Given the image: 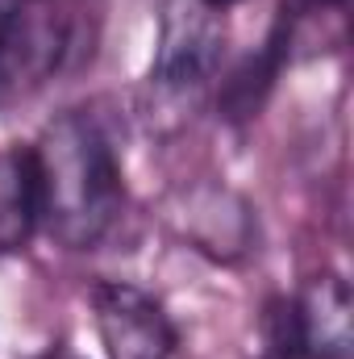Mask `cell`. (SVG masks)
I'll return each instance as SVG.
<instances>
[{
    "label": "cell",
    "instance_id": "obj_1",
    "mask_svg": "<svg viewBox=\"0 0 354 359\" xmlns=\"http://www.w3.org/2000/svg\"><path fill=\"white\" fill-rule=\"evenodd\" d=\"M42 226L67 251H92L125 209V184L104 130L88 113H59L34 142Z\"/></svg>",
    "mask_w": 354,
    "mask_h": 359
},
{
    "label": "cell",
    "instance_id": "obj_2",
    "mask_svg": "<svg viewBox=\"0 0 354 359\" xmlns=\"http://www.w3.org/2000/svg\"><path fill=\"white\" fill-rule=\"evenodd\" d=\"M225 17L200 0H167L159 17V42L150 63V84L163 92H192L208 84L225 55Z\"/></svg>",
    "mask_w": 354,
    "mask_h": 359
},
{
    "label": "cell",
    "instance_id": "obj_3",
    "mask_svg": "<svg viewBox=\"0 0 354 359\" xmlns=\"http://www.w3.org/2000/svg\"><path fill=\"white\" fill-rule=\"evenodd\" d=\"M96 334L108 359H171L176 355V326L167 309L138 284L100 280L92 288Z\"/></svg>",
    "mask_w": 354,
    "mask_h": 359
},
{
    "label": "cell",
    "instance_id": "obj_4",
    "mask_svg": "<svg viewBox=\"0 0 354 359\" xmlns=\"http://www.w3.org/2000/svg\"><path fill=\"white\" fill-rule=\"evenodd\" d=\"M288 309L296 351L304 359H354V301L338 271L309 276Z\"/></svg>",
    "mask_w": 354,
    "mask_h": 359
},
{
    "label": "cell",
    "instance_id": "obj_5",
    "mask_svg": "<svg viewBox=\"0 0 354 359\" xmlns=\"http://www.w3.org/2000/svg\"><path fill=\"white\" fill-rule=\"evenodd\" d=\"M42 226L34 147H0V255H17Z\"/></svg>",
    "mask_w": 354,
    "mask_h": 359
},
{
    "label": "cell",
    "instance_id": "obj_6",
    "mask_svg": "<svg viewBox=\"0 0 354 359\" xmlns=\"http://www.w3.org/2000/svg\"><path fill=\"white\" fill-rule=\"evenodd\" d=\"M183 234L213 259H242L250 247V209L225 188H196L183 205Z\"/></svg>",
    "mask_w": 354,
    "mask_h": 359
},
{
    "label": "cell",
    "instance_id": "obj_7",
    "mask_svg": "<svg viewBox=\"0 0 354 359\" xmlns=\"http://www.w3.org/2000/svg\"><path fill=\"white\" fill-rule=\"evenodd\" d=\"M288 59H292V34H288V17L279 13V21H275L271 34H267L263 50L250 55V59L225 80V92H221V109H225V117H229V121H246V117H255V113L263 109L267 92L275 88V80H279V72H283Z\"/></svg>",
    "mask_w": 354,
    "mask_h": 359
},
{
    "label": "cell",
    "instance_id": "obj_8",
    "mask_svg": "<svg viewBox=\"0 0 354 359\" xmlns=\"http://www.w3.org/2000/svg\"><path fill=\"white\" fill-rule=\"evenodd\" d=\"M29 80V55H25V34L17 21V4H0V96Z\"/></svg>",
    "mask_w": 354,
    "mask_h": 359
},
{
    "label": "cell",
    "instance_id": "obj_9",
    "mask_svg": "<svg viewBox=\"0 0 354 359\" xmlns=\"http://www.w3.org/2000/svg\"><path fill=\"white\" fill-rule=\"evenodd\" d=\"M259 359H304L296 351V339H292L288 301H275V305H271V318H267V351Z\"/></svg>",
    "mask_w": 354,
    "mask_h": 359
},
{
    "label": "cell",
    "instance_id": "obj_10",
    "mask_svg": "<svg viewBox=\"0 0 354 359\" xmlns=\"http://www.w3.org/2000/svg\"><path fill=\"white\" fill-rule=\"evenodd\" d=\"M38 359H80V355H71V351H59V347H55V351H42Z\"/></svg>",
    "mask_w": 354,
    "mask_h": 359
},
{
    "label": "cell",
    "instance_id": "obj_11",
    "mask_svg": "<svg viewBox=\"0 0 354 359\" xmlns=\"http://www.w3.org/2000/svg\"><path fill=\"white\" fill-rule=\"evenodd\" d=\"M200 4H208V8H229V4H242V0H200Z\"/></svg>",
    "mask_w": 354,
    "mask_h": 359
}]
</instances>
